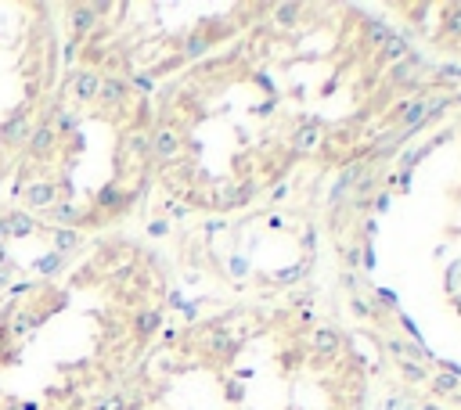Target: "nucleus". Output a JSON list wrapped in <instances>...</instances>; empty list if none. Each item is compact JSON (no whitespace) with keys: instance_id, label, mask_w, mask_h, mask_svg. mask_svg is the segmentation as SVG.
Here are the masks:
<instances>
[{"instance_id":"1","label":"nucleus","mask_w":461,"mask_h":410,"mask_svg":"<svg viewBox=\"0 0 461 410\" xmlns=\"http://www.w3.org/2000/svg\"><path fill=\"white\" fill-rule=\"evenodd\" d=\"M36 230V220L29 212H8V216H0V242L4 237H29Z\"/></svg>"},{"instance_id":"2","label":"nucleus","mask_w":461,"mask_h":410,"mask_svg":"<svg viewBox=\"0 0 461 410\" xmlns=\"http://www.w3.org/2000/svg\"><path fill=\"white\" fill-rule=\"evenodd\" d=\"M0 141H4L8 148H18V144H26L29 141V119L26 112H18L4 123V129H0Z\"/></svg>"},{"instance_id":"3","label":"nucleus","mask_w":461,"mask_h":410,"mask_svg":"<svg viewBox=\"0 0 461 410\" xmlns=\"http://www.w3.org/2000/svg\"><path fill=\"white\" fill-rule=\"evenodd\" d=\"M22 194H26V202L33 209H51L54 205V184H47V180H33Z\"/></svg>"},{"instance_id":"4","label":"nucleus","mask_w":461,"mask_h":410,"mask_svg":"<svg viewBox=\"0 0 461 410\" xmlns=\"http://www.w3.org/2000/svg\"><path fill=\"white\" fill-rule=\"evenodd\" d=\"M54 129L51 126H40V129H33V134H29V151H33V155H47V151L54 148Z\"/></svg>"},{"instance_id":"5","label":"nucleus","mask_w":461,"mask_h":410,"mask_svg":"<svg viewBox=\"0 0 461 410\" xmlns=\"http://www.w3.org/2000/svg\"><path fill=\"white\" fill-rule=\"evenodd\" d=\"M97 86H101V76L79 72V79H76V97H79V101H91V97L97 94Z\"/></svg>"},{"instance_id":"6","label":"nucleus","mask_w":461,"mask_h":410,"mask_svg":"<svg viewBox=\"0 0 461 410\" xmlns=\"http://www.w3.org/2000/svg\"><path fill=\"white\" fill-rule=\"evenodd\" d=\"M94 15H97V8H72V11H69L72 29H76V33H87V29L94 26Z\"/></svg>"},{"instance_id":"7","label":"nucleus","mask_w":461,"mask_h":410,"mask_svg":"<svg viewBox=\"0 0 461 410\" xmlns=\"http://www.w3.org/2000/svg\"><path fill=\"white\" fill-rule=\"evenodd\" d=\"M40 324V317L36 313H18L15 320H11V335H29L33 328Z\"/></svg>"},{"instance_id":"8","label":"nucleus","mask_w":461,"mask_h":410,"mask_svg":"<svg viewBox=\"0 0 461 410\" xmlns=\"http://www.w3.org/2000/svg\"><path fill=\"white\" fill-rule=\"evenodd\" d=\"M54 220L69 230L72 223H79V209L76 205H54Z\"/></svg>"},{"instance_id":"9","label":"nucleus","mask_w":461,"mask_h":410,"mask_svg":"<svg viewBox=\"0 0 461 410\" xmlns=\"http://www.w3.org/2000/svg\"><path fill=\"white\" fill-rule=\"evenodd\" d=\"M54 245H58V252H72V249H79V234L76 230H58Z\"/></svg>"},{"instance_id":"10","label":"nucleus","mask_w":461,"mask_h":410,"mask_svg":"<svg viewBox=\"0 0 461 410\" xmlns=\"http://www.w3.org/2000/svg\"><path fill=\"white\" fill-rule=\"evenodd\" d=\"M173 148H177L173 134H170V129H159V134H155V151H159V155H170Z\"/></svg>"},{"instance_id":"11","label":"nucleus","mask_w":461,"mask_h":410,"mask_svg":"<svg viewBox=\"0 0 461 410\" xmlns=\"http://www.w3.org/2000/svg\"><path fill=\"white\" fill-rule=\"evenodd\" d=\"M97 94H101L104 101H119V97H123V86H119V83H101Z\"/></svg>"},{"instance_id":"12","label":"nucleus","mask_w":461,"mask_h":410,"mask_svg":"<svg viewBox=\"0 0 461 410\" xmlns=\"http://www.w3.org/2000/svg\"><path fill=\"white\" fill-rule=\"evenodd\" d=\"M137 328H141V335H152V331L159 328V313H144V317L137 320Z\"/></svg>"},{"instance_id":"13","label":"nucleus","mask_w":461,"mask_h":410,"mask_svg":"<svg viewBox=\"0 0 461 410\" xmlns=\"http://www.w3.org/2000/svg\"><path fill=\"white\" fill-rule=\"evenodd\" d=\"M54 267H58V255H44V259H36V270H40V274H51Z\"/></svg>"},{"instance_id":"14","label":"nucleus","mask_w":461,"mask_h":410,"mask_svg":"<svg viewBox=\"0 0 461 410\" xmlns=\"http://www.w3.org/2000/svg\"><path fill=\"white\" fill-rule=\"evenodd\" d=\"M15 274V263H11V259H8V263L4 267H0V285H8V277Z\"/></svg>"},{"instance_id":"15","label":"nucleus","mask_w":461,"mask_h":410,"mask_svg":"<svg viewBox=\"0 0 461 410\" xmlns=\"http://www.w3.org/2000/svg\"><path fill=\"white\" fill-rule=\"evenodd\" d=\"M8 259H11V255H8V249H4V242H0V267H4V263H8Z\"/></svg>"}]
</instances>
